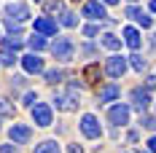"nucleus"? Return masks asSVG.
<instances>
[{
	"label": "nucleus",
	"mask_w": 156,
	"mask_h": 153,
	"mask_svg": "<svg viewBox=\"0 0 156 153\" xmlns=\"http://www.w3.org/2000/svg\"><path fill=\"white\" fill-rule=\"evenodd\" d=\"M129 3H137V0H129Z\"/></svg>",
	"instance_id": "obj_37"
},
{
	"label": "nucleus",
	"mask_w": 156,
	"mask_h": 153,
	"mask_svg": "<svg viewBox=\"0 0 156 153\" xmlns=\"http://www.w3.org/2000/svg\"><path fill=\"white\" fill-rule=\"evenodd\" d=\"M148 105H151V94L145 92V89H135V92H132V107L143 116V113L148 110Z\"/></svg>",
	"instance_id": "obj_11"
},
{
	"label": "nucleus",
	"mask_w": 156,
	"mask_h": 153,
	"mask_svg": "<svg viewBox=\"0 0 156 153\" xmlns=\"http://www.w3.org/2000/svg\"><path fill=\"white\" fill-rule=\"evenodd\" d=\"M81 16H86V19H92V22H102L105 19V3H100V0H86L83 3V8H81Z\"/></svg>",
	"instance_id": "obj_5"
},
{
	"label": "nucleus",
	"mask_w": 156,
	"mask_h": 153,
	"mask_svg": "<svg viewBox=\"0 0 156 153\" xmlns=\"http://www.w3.org/2000/svg\"><path fill=\"white\" fill-rule=\"evenodd\" d=\"M129 64H132V67H135L137 73H143V70L148 67V59H143L140 54H132V57H129Z\"/></svg>",
	"instance_id": "obj_21"
},
{
	"label": "nucleus",
	"mask_w": 156,
	"mask_h": 153,
	"mask_svg": "<svg viewBox=\"0 0 156 153\" xmlns=\"http://www.w3.org/2000/svg\"><path fill=\"white\" fill-rule=\"evenodd\" d=\"M97 32H100V27H97V24H89V27H83V35H89V38H92V35H97Z\"/></svg>",
	"instance_id": "obj_30"
},
{
	"label": "nucleus",
	"mask_w": 156,
	"mask_h": 153,
	"mask_svg": "<svg viewBox=\"0 0 156 153\" xmlns=\"http://www.w3.org/2000/svg\"><path fill=\"white\" fill-rule=\"evenodd\" d=\"M32 123L35 126H51L54 123V113H51V105H46V102H38V105L32 107Z\"/></svg>",
	"instance_id": "obj_3"
},
{
	"label": "nucleus",
	"mask_w": 156,
	"mask_h": 153,
	"mask_svg": "<svg viewBox=\"0 0 156 153\" xmlns=\"http://www.w3.org/2000/svg\"><path fill=\"white\" fill-rule=\"evenodd\" d=\"M100 3H105V5H116L119 0H100Z\"/></svg>",
	"instance_id": "obj_34"
},
{
	"label": "nucleus",
	"mask_w": 156,
	"mask_h": 153,
	"mask_svg": "<svg viewBox=\"0 0 156 153\" xmlns=\"http://www.w3.org/2000/svg\"><path fill=\"white\" fill-rule=\"evenodd\" d=\"M137 24H140V27H151V24H154V19H151L148 14H143L140 19H137Z\"/></svg>",
	"instance_id": "obj_29"
},
{
	"label": "nucleus",
	"mask_w": 156,
	"mask_h": 153,
	"mask_svg": "<svg viewBox=\"0 0 156 153\" xmlns=\"http://www.w3.org/2000/svg\"><path fill=\"white\" fill-rule=\"evenodd\" d=\"M78 129H81V134H83L86 140H100L102 137V126H100V121H97V116H92V113H83V116H81Z\"/></svg>",
	"instance_id": "obj_2"
},
{
	"label": "nucleus",
	"mask_w": 156,
	"mask_h": 153,
	"mask_svg": "<svg viewBox=\"0 0 156 153\" xmlns=\"http://www.w3.org/2000/svg\"><path fill=\"white\" fill-rule=\"evenodd\" d=\"M22 67H24V73H30V75H38V73H43V59H41V54H24L22 57Z\"/></svg>",
	"instance_id": "obj_8"
},
{
	"label": "nucleus",
	"mask_w": 156,
	"mask_h": 153,
	"mask_svg": "<svg viewBox=\"0 0 156 153\" xmlns=\"http://www.w3.org/2000/svg\"><path fill=\"white\" fill-rule=\"evenodd\" d=\"M140 126L148 132H156V116H140Z\"/></svg>",
	"instance_id": "obj_23"
},
{
	"label": "nucleus",
	"mask_w": 156,
	"mask_h": 153,
	"mask_svg": "<svg viewBox=\"0 0 156 153\" xmlns=\"http://www.w3.org/2000/svg\"><path fill=\"white\" fill-rule=\"evenodd\" d=\"M59 24H62V27H76L78 19H76L73 11H62V14H59Z\"/></svg>",
	"instance_id": "obj_20"
},
{
	"label": "nucleus",
	"mask_w": 156,
	"mask_h": 153,
	"mask_svg": "<svg viewBox=\"0 0 156 153\" xmlns=\"http://www.w3.org/2000/svg\"><path fill=\"white\" fill-rule=\"evenodd\" d=\"M27 46H30V51H32V54L43 51V48H46V35H32L30 40H27Z\"/></svg>",
	"instance_id": "obj_17"
},
{
	"label": "nucleus",
	"mask_w": 156,
	"mask_h": 153,
	"mask_svg": "<svg viewBox=\"0 0 156 153\" xmlns=\"http://www.w3.org/2000/svg\"><path fill=\"white\" fill-rule=\"evenodd\" d=\"M0 116H14V105H8V99H0Z\"/></svg>",
	"instance_id": "obj_25"
},
{
	"label": "nucleus",
	"mask_w": 156,
	"mask_h": 153,
	"mask_svg": "<svg viewBox=\"0 0 156 153\" xmlns=\"http://www.w3.org/2000/svg\"><path fill=\"white\" fill-rule=\"evenodd\" d=\"M16 62H19L16 51H11V48H5V46H3V54H0V64H5V67H14Z\"/></svg>",
	"instance_id": "obj_18"
},
{
	"label": "nucleus",
	"mask_w": 156,
	"mask_h": 153,
	"mask_svg": "<svg viewBox=\"0 0 156 153\" xmlns=\"http://www.w3.org/2000/svg\"><path fill=\"white\" fill-rule=\"evenodd\" d=\"M8 137L14 145H27L32 140V129L27 123H11V129H8Z\"/></svg>",
	"instance_id": "obj_6"
},
{
	"label": "nucleus",
	"mask_w": 156,
	"mask_h": 153,
	"mask_svg": "<svg viewBox=\"0 0 156 153\" xmlns=\"http://www.w3.org/2000/svg\"><path fill=\"white\" fill-rule=\"evenodd\" d=\"M83 81H89V83L100 81V64H97V62H92V64L83 67Z\"/></svg>",
	"instance_id": "obj_16"
},
{
	"label": "nucleus",
	"mask_w": 156,
	"mask_h": 153,
	"mask_svg": "<svg viewBox=\"0 0 156 153\" xmlns=\"http://www.w3.org/2000/svg\"><path fill=\"white\" fill-rule=\"evenodd\" d=\"M108 121L113 123V126H126V123H129V105L116 102V105L108 110Z\"/></svg>",
	"instance_id": "obj_7"
},
{
	"label": "nucleus",
	"mask_w": 156,
	"mask_h": 153,
	"mask_svg": "<svg viewBox=\"0 0 156 153\" xmlns=\"http://www.w3.org/2000/svg\"><path fill=\"white\" fill-rule=\"evenodd\" d=\"M46 11H62V0H48Z\"/></svg>",
	"instance_id": "obj_27"
},
{
	"label": "nucleus",
	"mask_w": 156,
	"mask_h": 153,
	"mask_svg": "<svg viewBox=\"0 0 156 153\" xmlns=\"http://www.w3.org/2000/svg\"><path fill=\"white\" fill-rule=\"evenodd\" d=\"M32 27H35L38 35H57V22L48 19V16H38V19L32 22Z\"/></svg>",
	"instance_id": "obj_12"
},
{
	"label": "nucleus",
	"mask_w": 156,
	"mask_h": 153,
	"mask_svg": "<svg viewBox=\"0 0 156 153\" xmlns=\"http://www.w3.org/2000/svg\"><path fill=\"white\" fill-rule=\"evenodd\" d=\"M148 151H151V153H156V134H154L151 140H148Z\"/></svg>",
	"instance_id": "obj_33"
},
{
	"label": "nucleus",
	"mask_w": 156,
	"mask_h": 153,
	"mask_svg": "<svg viewBox=\"0 0 156 153\" xmlns=\"http://www.w3.org/2000/svg\"><path fill=\"white\" fill-rule=\"evenodd\" d=\"M151 89H156V75L145 78V92H151Z\"/></svg>",
	"instance_id": "obj_31"
},
{
	"label": "nucleus",
	"mask_w": 156,
	"mask_h": 153,
	"mask_svg": "<svg viewBox=\"0 0 156 153\" xmlns=\"http://www.w3.org/2000/svg\"><path fill=\"white\" fill-rule=\"evenodd\" d=\"M0 153H19V145L8 142V145H0Z\"/></svg>",
	"instance_id": "obj_28"
},
{
	"label": "nucleus",
	"mask_w": 156,
	"mask_h": 153,
	"mask_svg": "<svg viewBox=\"0 0 156 153\" xmlns=\"http://www.w3.org/2000/svg\"><path fill=\"white\" fill-rule=\"evenodd\" d=\"M137 153H151V151H137Z\"/></svg>",
	"instance_id": "obj_36"
},
{
	"label": "nucleus",
	"mask_w": 156,
	"mask_h": 153,
	"mask_svg": "<svg viewBox=\"0 0 156 153\" xmlns=\"http://www.w3.org/2000/svg\"><path fill=\"white\" fill-rule=\"evenodd\" d=\"M32 153H62V148H59L57 140H43V142H38L32 148Z\"/></svg>",
	"instance_id": "obj_14"
},
{
	"label": "nucleus",
	"mask_w": 156,
	"mask_h": 153,
	"mask_svg": "<svg viewBox=\"0 0 156 153\" xmlns=\"http://www.w3.org/2000/svg\"><path fill=\"white\" fill-rule=\"evenodd\" d=\"M151 11H154V14H156V0H151Z\"/></svg>",
	"instance_id": "obj_35"
},
{
	"label": "nucleus",
	"mask_w": 156,
	"mask_h": 153,
	"mask_svg": "<svg viewBox=\"0 0 156 153\" xmlns=\"http://www.w3.org/2000/svg\"><path fill=\"white\" fill-rule=\"evenodd\" d=\"M43 75H46L48 83H59V81L65 78V73H62V70H43Z\"/></svg>",
	"instance_id": "obj_22"
},
{
	"label": "nucleus",
	"mask_w": 156,
	"mask_h": 153,
	"mask_svg": "<svg viewBox=\"0 0 156 153\" xmlns=\"http://www.w3.org/2000/svg\"><path fill=\"white\" fill-rule=\"evenodd\" d=\"M121 35H124L121 40H124V43H126L129 48H132V51H137V48L143 46V38H140V32L135 30V27H129V24H126L124 30H121Z\"/></svg>",
	"instance_id": "obj_13"
},
{
	"label": "nucleus",
	"mask_w": 156,
	"mask_h": 153,
	"mask_svg": "<svg viewBox=\"0 0 156 153\" xmlns=\"http://www.w3.org/2000/svg\"><path fill=\"white\" fill-rule=\"evenodd\" d=\"M124 14L129 16V19H135V22H137V19L143 16V11H140V8H135V5H126V11H124Z\"/></svg>",
	"instance_id": "obj_26"
},
{
	"label": "nucleus",
	"mask_w": 156,
	"mask_h": 153,
	"mask_svg": "<svg viewBox=\"0 0 156 153\" xmlns=\"http://www.w3.org/2000/svg\"><path fill=\"white\" fill-rule=\"evenodd\" d=\"M3 46L11 48V51H19V48L24 46V40H22V35H11V38H5V40H3Z\"/></svg>",
	"instance_id": "obj_19"
},
{
	"label": "nucleus",
	"mask_w": 156,
	"mask_h": 153,
	"mask_svg": "<svg viewBox=\"0 0 156 153\" xmlns=\"http://www.w3.org/2000/svg\"><path fill=\"white\" fill-rule=\"evenodd\" d=\"M119 97H121L119 83H105V86H100V92H97V102L102 105V102H113V99H119Z\"/></svg>",
	"instance_id": "obj_10"
},
{
	"label": "nucleus",
	"mask_w": 156,
	"mask_h": 153,
	"mask_svg": "<svg viewBox=\"0 0 156 153\" xmlns=\"http://www.w3.org/2000/svg\"><path fill=\"white\" fill-rule=\"evenodd\" d=\"M35 3H43V0H35Z\"/></svg>",
	"instance_id": "obj_38"
},
{
	"label": "nucleus",
	"mask_w": 156,
	"mask_h": 153,
	"mask_svg": "<svg viewBox=\"0 0 156 153\" xmlns=\"http://www.w3.org/2000/svg\"><path fill=\"white\" fill-rule=\"evenodd\" d=\"M5 16L14 19V22H24V19H30V8L24 3H8L5 5Z\"/></svg>",
	"instance_id": "obj_9"
},
{
	"label": "nucleus",
	"mask_w": 156,
	"mask_h": 153,
	"mask_svg": "<svg viewBox=\"0 0 156 153\" xmlns=\"http://www.w3.org/2000/svg\"><path fill=\"white\" fill-rule=\"evenodd\" d=\"M121 38H116V35H110V32H105L102 38H100V46H105V48H110V51H119L121 48Z\"/></svg>",
	"instance_id": "obj_15"
},
{
	"label": "nucleus",
	"mask_w": 156,
	"mask_h": 153,
	"mask_svg": "<svg viewBox=\"0 0 156 153\" xmlns=\"http://www.w3.org/2000/svg\"><path fill=\"white\" fill-rule=\"evenodd\" d=\"M51 57L57 62H70L76 57V46H73V40L70 38H57L54 43H51Z\"/></svg>",
	"instance_id": "obj_1"
},
{
	"label": "nucleus",
	"mask_w": 156,
	"mask_h": 153,
	"mask_svg": "<svg viewBox=\"0 0 156 153\" xmlns=\"http://www.w3.org/2000/svg\"><path fill=\"white\" fill-rule=\"evenodd\" d=\"M24 105L32 110V107L38 105V94H35V92H27V94H24Z\"/></svg>",
	"instance_id": "obj_24"
},
{
	"label": "nucleus",
	"mask_w": 156,
	"mask_h": 153,
	"mask_svg": "<svg viewBox=\"0 0 156 153\" xmlns=\"http://www.w3.org/2000/svg\"><path fill=\"white\" fill-rule=\"evenodd\" d=\"M126 67H129L126 57H119V54H113V57H108V59H105V73H108L110 78H121V75L126 73Z\"/></svg>",
	"instance_id": "obj_4"
},
{
	"label": "nucleus",
	"mask_w": 156,
	"mask_h": 153,
	"mask_svg": "<svg viewBox=\"0 0 156 153\" xmlns=\"http://www.w3.org/2000/svg\"><path fill=\"white\" fill-rule=\"evenodd\" d=\"M67 153H83V148L76 142V145H67Z\"/></svg>",
	"instance_id": "obj_32"
}]
</instances>
